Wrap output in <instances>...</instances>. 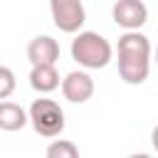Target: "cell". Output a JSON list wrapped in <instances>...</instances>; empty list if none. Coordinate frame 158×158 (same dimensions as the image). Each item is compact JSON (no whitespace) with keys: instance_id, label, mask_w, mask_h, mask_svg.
Instances as JSON below:
<instances>
[{"instance_id":"7","label":"cell","mask_w":158,"mask_h":158,"mask_svg":"<svg viewBox=\"0 0 158 158\" xmlns=\"http://www.w3.org/2000/svg\"><path fill=\"white\" fill-rule=\"evenodd\" d=\"M30 64H57L59 59V42L49 35H37L27 44Z\"/></svg>"},{"instance_id":"3","label":"cell","mask_w":158,"mask_h":158,"mask_svg":"<svg viewBox=\"0 0 158 158\" xmlns=\"http://www.w3.org/2000/svg\"><path fill=\"white\" fill-rule=\"evenodd\" d=\"M27 121L32 123V128L44 136V138H54L64 131L67 121H64V111L54 99H35L30 111H27Z\"/></svg>"},{"instance_id":"8","label":"cell","mask_w":158,"mask_h":158,"mask_svg":"<svg viewBox=\"0 0 158 158\" xmlns=\"http://www.w3.org/2000/svg\"><path fill=\"white\" fill-rule=\"evenodd\" d=\"M30 86L40 94H49L59 86V74L54 69V64H32L30 72Z\"/></svg>"},{"instance_id":"5","label":"cell","mask_w":158,"mask_h":158,"mask_svg":"<svg viewBox=\"0 0 158 158\" xmlns=\"http://www.w3.org/2000/svg\"><path fill=\"white\" fill-rule=\"evenodd\" d=\"M111 20L123 30H141L148 22V7L143 0H118L111 7Z\"/></svg>"},{"instance_id":"4","label":"cell","mask_w":158,"mask_h":158,"mask_svg":"<svg viewBox=\"0 0 158 158\" xmlns=\"http://www.w3.org/2000/svg\"><path fill=\"white\" fill-rule=\"evenodd\" d=\"M49 12L54 20V27L67 35L79 32L86 22V10L81 0H49Z\"/></svg>"},{"instance_id":"10","label":"cell","mask_w":158,"mask_h":158,"mask_svg":"<svg viewBox=\"0 0 158 158\" xmlns=\"http://www.w3.org/2000/svg\"><path fill=\"white\" fill-rule=\"evenodd\" d=\"M44 153H47L49 158H77V156H79V148H77L72 141L59 138V141H52Z\"/></svg>"},{"instance_id":"2","label":"cell","mask_w":158,"mask_h":158,"mask_svg":"<svg viewBox=\"0 0 158 158\" xmlns=\"http://www.w3.org/2000/svg\"><path fill=\"white\" fill-rule=\"evenodd\" d=\"M77 37L72 40V59L84 67V69H104L111 57H114V49L109 44L106 37H101L99 32H91V30H79L74 32Z\"/></svg>"},{"instance_id":"9","label":"cell","mask_w":158,"mask_h":158,"mask_svg":"<svg viewBox=\"0 0 158 158\" xmlns=\"http://www.w3.org/2000/svg\"><path fill=\"white\" fill-rule=\"evenodd\" d=\"M27 126V111L20 104L0 99V131H20Z\"/></svg>"},{"instance_id":"11","label":"cell","mask_w":158,"mask_h":158,"mask_svg":"<svg viewBox=\"0 0 158 158\" xmlns=\"http://www.w3.org/2000/svg\"><path fill=\"white\" fill-rule=\"evenodd\" d=\"M17 81H15V72L5 64H0V99H7L15 91Z\"/></svg>"},{"instance_id":"1","label":"cell","mask_w":158,"mask_h":158,"mask_svg":"<svg viewBox=\"0 0 158 158\" xmlns=\"http://www.w3.org/2000/svg\"><path fill=\"white\" fill-rule=\"evenodd\" d=\"M151 72V40L138 30L118 37V77L126 84H143Z\"/></svg>"},{"instance_id":"6","label":"cell","mask_w":158,"mask_h":158,"mask_svg":"<svg viewBox=\"0 0 158 158\" xmlns=\"http://www.w3.org/2000/svg\"><path fill=\"white\" fill-rule=\"evenodd\" d=\"M62 94L72 104H84L94 96V79L86 72H69L62 79Z\"/></svg>"}]
</instances>
